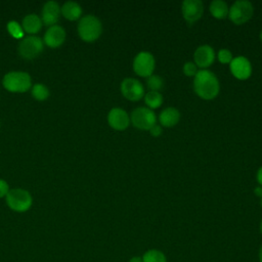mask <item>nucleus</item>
Wrapping results in <instances>:
<instances>
[{"mask_svg":"<svg viewBox=\"0 0 262 262\" xmlns=\"http://www.w3.org/2000/svg\"><path fill=\"white\" fill-rule=\"evenodd\" d=\"M142 262H167V258L162 251L150 249L143 254Z\"/></svg>","mask_w":262,"mask_h":262,"instance_id":"21","label":"nucleus"},{"mask_svg":"<svg viewBox=\"0 0 262 262\" xmlns=\"http://www.w3.org/2000/svg\"><path fill=\"white\" fill-rule=\"evenodd\" d=\"M43 51V41L37 36H28L18 44V53L25 59L36 58Z\"/></svg>","mask_w":262,"mask_h":262,"instance_id":"8","label":"nucleus"},{"mask_svg":"<svg viewBox=\"0 0 262 262\" xmlns=\"http://www.w3.org/2000/svg\"><path fill=\"white\" fill-rule=\"evenodd\" d=\"M7 31L15 39H20L24 37L23 27L15 20H11L7 23Z\"/></svg>","mask_w":262,"mask_h":262,"instance_id":"24","label":"nucleus"},{"mask_svg":"<svg viewBox=\"0 0 262 262\" xmlns=\"http://www.w3.org/2000/svg\"><path fill=\"white\" fill-rule=\"evenodd\" d=\"M215 57V50L209 44L198 46L193 52V62L201 70H207L214 62Z\"/></svg>","mask_w":262,"mask_h":262,"instance_id":"10","label":"nucleus"},{"mask_svg":"<svg viewBox=\"0 0 262 262\" xmlns=\"http://www.w3.org/2000/svg\"><path fill=\"white\" fill-rule=\"evenodd\" d=\"M21 27H23V30L28 34H36L41 30L42 19L40 16H38L35 13L27 14L23 18Z\"/></svg>","mask_w":262,"mask_h":262,"instance_id":"17","label":"nucleus"},{"mask_svg":"<svg viewBox=\"0 0 262 262\" xmlns=\"http://www.w3.org/2000/svg\"><path fill=\"white\" fill-rule=\"evenodd\" d=\"M143 99L146 106L152 111L155 108L160 107L164 101L163 94L160 91H151V90H148L147 92H145Z\"/></svg>","mask_w":262,"mask_h":262,"instance_id":"20","label":"nucleus"},{"mask_svg":"<svg viewBox=\"0 0 262 262\" xmlns=\"http://www.w3.org/2000/svg\"><path fill=\"white\" fill-rule=\"evenodd\" d=\"M132 68L135 74L140 77L147 78L154 74L156 68V59L149 51H140L133 58Z\"/></svg>","mask_w":262,"mask_h":262,"instance_id":"7","label":"nucleus"},{"mask_svg":"<svg viewBox=\"0 0 262 262\" xmlns=\"http://www.w3.org/2000/svg\"><path fill=\"white\" fill-rule=\"evenodd\" d=\"M193 90L199 97L205 100L214 99L220 91V83L217 76L210 70H199L193 77Z\"/></svg>","mask_w":262,"mask_h":262,"instance_id":"1","label":"nucleus"},{"mask_svg":"<svg viewBox=\"0 0 262 262\" xmlns=\"http://www.w3.org/2000/svg\"><path fill=\"white\" fill-rule=\"evenodd\" d=\"M2 84L3 87L10 92L21 93L32 87V79L27 72L12 71L4 75Z\"/></svg>","mask_w":262,"mask_h":262,"instance_id":"3","label":"nucleus"},{"mask_svg":"<svg viewBox=\"0 0 262 262\" xmlns=\"http://www.w3.org/2000/svg\"><path fill=\"white\" fill-rule=\"evenodd\" d=\"M259 37H260V40L262 41V30L260 31V34H259Z\"/></svg>","mask_w":262,"mask_h":262,"instance_id":"34","label":"nucleus"},{"mask_svg":"<svg viewBox=\"0 0 262 262\" xmlns=\"http://www.w3.org/2000/svg\"><path fill=\"white\" fill-rule=\"evenodd\" d=\"M120 89L123 96L131 101H138L141 98H143L145 94V90L142 83L138 79L131 77L123 79L120 85Z\"/></svg>","mask_w":262,"mask_h":262,"instance_id":"9","label":"nucleus"},{"mask_svg":"<svg viewBox=\"0 0 262 262\" xmlns=\"http://www.w3.org/2000/svg\"><path fill=\"white\" fill-rule=\"evenodd\" d=\"M254 192H255V194H256L257 196L261 198V196H262V186H261V185L256 186V187L254 188Z\"/></svg>","mask_w":262,"mask_h":262,"instance_id":"30","label":"nucleus"},{"mask_svg":"<svg viewBox=\"0 0 262 262\" xmlns=\"http://www.w3.org/2000/svg\"><path fill=\"white\" fill-rule=\"evenodd\" d=\"M158 120L162 127H174L180 121V112L174 106H167L160 112Z\"/></svg>","mask_w":262,"mask_h":262,"instance_id":"16","label":"nucleus"},{"mask_svg":"<svg viewBox=\"0 0 262 262\" xmlns=\"http://www.w3.org/2000/svg\"><path fill=\"white\" fill-rule=\"evenodd\" d=\"M101 33L102 25L97 16L87 14L80 18L78 24V34L83 41L93 42L100 37Z\"/></svg>","mask_w":262,"mask_h":262,"instance_id":"2","label":"nucleus"},{"mask_svg":"<svg viewBox=\"0 0 262 262\" xmlns=\"http://www.w3.org/2000/svg\"><path fill=\"white\" fill-rule=\"evenodd\" d=\"M256 180H257V182L259 183V185L262 186V166L257 170V173H256Z\"/></svg>","mask_w":262,"mask_h":262,"instance_id":"29","label":"nucleus"},{"mask_svg":"<svg viewBox=\"0 0 262 262\" xmlns=\"http://www.w3.org/2000/svg\"><path fill=\"white\" fill-rule=\"evenodd\" d=\"M181 12L188 24H193L203 16L204 4L201 0H184L181 3Z\"/></svg>","mask_w":262,"mask_h":262,"instance_id":"12","label":"nucleus"},{"mask_svg":"<svg viewBox=\"0 0 262 262\" xmlns=\"http://www.w3.org/2000/svg\"><path fill=\"white\" fill-rule=\"evenodd\" d=\"M211 14L217 19H223L228 16L229 6L223 0H213L209 6Z\"/></svg>","mask_w":262,"mask_h":262,"instance_id":"19","label":"nucleus"},{"mask_svg":"<svg viewBox=\"0 0 262 262\" xmlns=\"http://www.w3.org/2000/svg\"><path fill=\"white\" fill-rule=\"evenodd\" d=\"M60 13V6L56 1H47L42 8V23L48 27L54 26L57 23Z\"/></svg>","mask_w":262,"mask_h":262,"instance_id":"14","label":"nucleus"},{"mask_svg":"<svg viewBox=\"0 0 262 262\" xmlns=\"http://www.w3.org/2000/svg\"><path fill=\"white\" fill-rule=\"evenodd\" d=\"M260 199H261V206H262V196Z\"/></svg>","mask_w":262,"mask_h":262,"instance_id":"35","label":"nucleus"},{"mask_svg":"<svg viewBox=\"0 0 262 262\" xmlns=\"http://www.w3.org/2000/svg\"><path fill=\"white\" fill-rule=\"evenodd\" d=\"M217 58L221 63H230L233 58L232 52L227 48H221L217 52Z\"/></svg>","mask_w":262,"mask_h":262,"instance_id":"25","label":"nucleus"},{"mask_svg":"<svg viewBox=\"0 0 262 262\" xmlns=\"http://www.w3.org/2000/svg\"><path fill=\"white\" fill-rule=\"evenodd\" d=\"M130 122L139 130H149L157 124V116L147 106H137L130 114Z\"/></svg>","mask_w":262,"mask_h":262,"instance_id":"5","label":"nucleus"},{"mask_svg":"<svg viewBox=\"0 0 262 262\" xmlns=\"http://www.w3.org/2000/svg\"><path fill=\"white\" fill-rule=\"evenodd\" d=\"M183 74L187 77H194L199 72L196 64L193 61H186L182 68Z\"/></svg>","mask_w":262,"mask_h":262,"instance_id":"26","label":"nucleus"},{"mask_svg":"<svg viewBox=\"0 0 262 262\" xmlns=\"http://www.w3.org/2000/svg\"><path fill=\"white\" fill-rule=\"evenodd\" d=\"M146 86L148 88V90L151 91H160L163 87H164V79L159 76V75H150L149 77L146 78Z\"/></svg>","mask_w":262,"mask_h":262,"instance_id":"23","label":"nucleus"},{"mask_svg":"<svg viewBox=\"0 0 262 262\" xmlns=\"http://www.w3.org/2000/svg\"><path fill=\"white\" fill-rule=\"evenodd\" d=\"M258 258H259V262H262V245L259 249V252H258Z\"/></svg>","mask_w":262,"mask_h":262,"instance_id":"32","label":"nucleus"},{"mask_svg":"<svg viewBox=\"0 0 262 262\" xmlns=\"http://www.w3.org/2000/svg\"><path fill=\"white\" fill-rule=\"evenodd\" d=\"M49 94H50L49 89L44 84L36 83L32 87V95L37 100H40V101L45 100L48 98Z\"/></svg>","mask_w":262,"mask_h":262,"instance_id":"22","label":"nucleus"},{"mask_svg":"<svg viewBox=\"0 0 262 262\" xmlns=\"http://www.w3.org/2000/svg\"><path fill=\"white\" fill-rule=\"evenodd\" d=\"M254 13V6L248 0H236L229 7L228 17L235 25H243L251 19Z\"/></svg>","mask_w":262,"mask_h":262,"instance_id":"6","label":"nucleus"},{"mask_svg":"<svg viewBox=\"0 0 262 262\" xmlns=\"http://www.w3.org/2000/svg\"><path fill=\"white\" fill-rule=\"evenodd\" d=\"M5 199L7 206L15 212L28 211L33 203V199L30 192L23 188L9 189Z\"/></svg>","mask_w":262,"mask_h":262,"instance_id":"4","label":"nucleus"},{"mask_svg":"<svg viewBox=\"0 0 262 262\" xmlns=\"http://www.w3.org/2000/svg\"><path fill=\"white\" fill-rule=\"evenodd\" d=\"M148 131H149L150 135H152L155 137H158L163 133V128L160 124H155Z\"/></svg>","mask_w":262,"mask_h":262,"instance_id":"28","label":"nucleus"},{"mask_svg":"<svg viewBox=\"0 0 262 262\" xmlns=\"http://www.w3.org/2000/svg\"><path fill=\"white\" fill-rule=\"evenodd\" d=\"M229 70L236 79L247 80L252 75V63L246 56L237 55L230 61Z\"/></svg>","mask_w":262,"mask_h":262,"instance_id":"11","label":"nucleus"},{"mask_svg":"<svg viewBox=\"0 0 262 262\" xmlns=\"http://www.w3.org/2000/svg\"><path fill=\"white\" fill-rule=\"evenodd\" d=\"M107 123L115 130H125L131 123L130 115L122 107H113L107 114Z\"/></svg>","mask_w":262,"mask_h":262,"instance_id":"13","label":"nucleus"},{"mask_svg":"<svg viewBox=\"0 0 262 262\" xmlns=\"http://www.w3.org/2000/svg\"><path fill=\"white\" fill-rule=\"evenodd\" d=\"M259 228H260V232H261V234H262V220H261V222H260V226H259Z\"/></svg>","mask_w":262,"mask_h":262,"instance_id":"33","label":"nucleus"},{"mask_svg":"<svg viewBox=\"0 0 262 262\" xmlns=\"http://www.w3.org/2000/svg\"><path fill=\"white\" fill-rule=\"evenodd\" d=\"M61 14L69 20H76L81 17L82 7L75 1H67L60 7Z\"/></svg>","mask_w":262,"mask_h":262,"instance_id":"18","label":"nucleus"},{"mask_svg":"<svg viewBox=\"0 0 262 262\" xmlns=\"http://www.w3.org/2000/svg\"><path fill=\"white\" fill-rule=\"evenodd\" d=\"M66 40V31L62 27L58 25H54L48 27L47 31L44 34V43L51 47L55 48L60 46Z\"/></svg>","mask_w":262,"mask_h":262,"instance_id":"15","label":"nucleus"},{"mask_svg":"<svg viewBox=\"0 0 262 262\" xmlns=\"http://www.w3.org/2000/svg\"><path fill=\"white\" fill-rule=\"evenodd\" d=\"M129 262H142V257H140V256H133L129 260Z\"/></svg>","mask_w":262,"mask_h":262,"instance_id":"31","label":"nucleus"},{"mask_svg":"<svg viewBox=\"0 0 262 262\" xmlns=\"http://www.w3.org/2000/svg\"><path fill=\"white\" fill-rule=\"evenodd\" d=\"M9 191V185L8 183L3 180V179H0V198H3V196H6V194L8 193Z\"/></svg>","mask_w":262,"mask_h":262,"instance_id":"27","label":"nucleus"}]
</instances>
